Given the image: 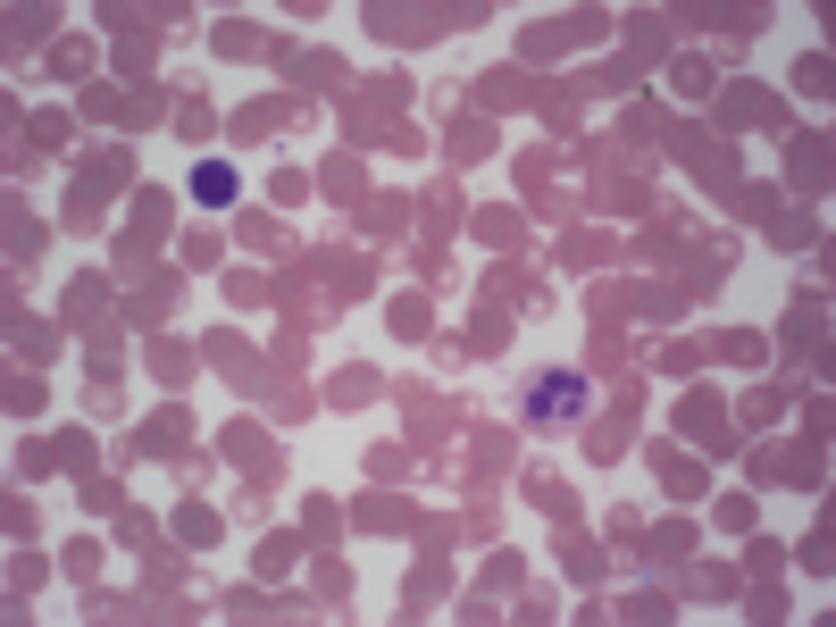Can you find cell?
Here are the masks:
<instances>
[{
    "mask_svg": "<svg viewBox=\"0 0 836 627\" xmlns=\"http://www.w3.org/2000/svg\"><path fill=\"white\" fill-rule=\"evenodd\" d=\"M719 126H728V134H745V126L786 134V101H778V92H761V84H728V92H719Z\"/></svg>",
    "mask_w": 836,
    "mask_h": 627,
    "instance_id": "1",
    "label": "cell"
},
{
    "mask_svg": "<svg viewBox=\"0 0 836 627\" xmlns=\"http://www.w3.org/2000/svg\"><path fill=\"white\" fill-rule=\"evenodd\" d=\"M786 176H795V193H828V143L786 134Z\"/></svg>",
    "mask_w": 836,
    "mask_h": 627,
    "instance_id": "2",
    "label": "cell"
},
{
    "mask_svg": "<svg viewBox=\"0 0 836 627\" xmlns=\"http://www.w3.org/2000/svg\"><path fill=\"white\" fill-rule=\"evenodd\" d=\"M577 410H586V385L577 377H544L536 385V418H577Z\"/></svg>",
    "mask_w": 836,
    "mask_h": 627,
    "instance_id": "3",
    "label": "cell"
},
{
    "mask_svg": "<svg viewBox=\"0 0 836 627\" xmlns=\"http://www.w3.org/2000/svg\"><path fill=\"white\" fill-rule=\"evenodd\" d=\"M193 201L226 209V201H235V168H226V159H201V168H193Z\"/></svg>",
    "mask_w": 836,
    "mask_h": 627,
    "instance_id": "4",
    "label": "cell"
},
{
    "mask_svg": "<svg viewBox=\"0 0 836 627\" xmlns=\"http://www.w3.org/2000/svg\"><path fill=\"white\" fill-rule=\"evenodd\" d=\"M176 536L184 544H218V510H209V502H184L176 510Z\"/></svg>",
    "mask_w": 836,
    "mask_h": 627,
    "instance_id": "5",
    "label": "cell"
},
{
    "mask_svg": "<svg viewBox=\"0 0 836 627\" xmlns=\"http://www.w3.org/2000/svg\"><path fill=\"white\" fill-rule=\"evenodd\" d=\"M811 343H820V310H811V301H795V310H786V352H811Z\"/></svg>",
    "mask_w": 836,
    "mask_h": 627,
    "instance_id": "6",
    "label": "cell"
},
{
    "mask_svg": "<svg viewBox=\"0 0 836 627\" xmlns=\"http://www.w3.org/2000/svg\"><path fill=\"white\" fill-rule=\"evenodd\" d=\"M393 335H427V301H418V293L393 301Z\"/></svg>",
    "mask_w": 836,
    "mask_h": 627,
    "instance_id": "7",
    "label": "cell"
},
{
    "mask_svg": "<svg viewBox=\"0 0 836 627\" xmlns=\"http://www.w3.org/2000/svg\"><path fill=\"white\" fill-rule=\"evenodd\" d=\"M795 84H803V92H820V101H828V59H820V51H803V59H795Z\"/></svg>",
    "mask_w": 836,
    "mask_h": 627,
    "instance_id": "8",
    "label": "cell"
},
{
    "mask_svg": "<svg viewBox=\"0 0 836 627\" xmlns=\"http://www.w3.org/2000/svg\"><path fill=\"white\" fill-rule=\"evenodd\" d=\"M293 569V536H268L260 544V577H285Z\"/></svg>",
    "mask_w": 836,
    "mask_h": 627,
    "instance_id": "9",
    "label": "cell"
},
{
    "mask_svg": "<svg viewBox=\"0 0 836 627\" xmlns=\"http://www.w3.org/2000/svg\"><path fill=\"white\" fill-rule=\"evenodd\" d=\"M661 477H669V494H703V469H694V460H661Z\"/></svg>",
    "mask_w": 836,
    "mask_h": 627,
    "instance_id": "10",
    "label": "cell"
},
{
    "mask_svg": "<svg viewBox=\"0 0 836 627\" xmlns=\"http://www.w3.org/2000/svg\"><path fill=\"white\" fill-rule=\"evenodd\" d=\"M9 410L34 418V410H42V385H34V377H9Z\"/></svg>",
    "mask_w": 836,
    "mask_h": 627,
    "instance_id": "11",
    "label": "cell"
},
{
    "mask_svg": "<svg viewBox=\"0 0 836 627\" xmlns=\"http://www.w3.org/2000/svg\"><path fill=\"white\" fill-rule=\"evenodd\" d=\"M669 76H678V92H711V67H703V59H678Z\"/></svg>",
    "mask_w": 836,
    "mask_h": 627,
    "instance_id": "12",
    "label": "cell"
},
{
    "mask_svg": "<svg viewBox=\"0 0 836 627\" xmlns=\"http://www.w3.org/2000/svg\"><path fill=\"white\" fill-rule=\"evenodd\" d=\"M719 527H728V536H753V502H719Z\"/></svg>",
    "mask_w": 836,
    "mask_h": 627,
    "instance_id": "13",
    "label": "cell"
},
{
    "mask_svg": "<svg viewBox=\"0 0 836 627\" xmlns=\"http://www.w3.org/2000/svg\"><path fill=\"white\" fill-rule=\"evenodd\" d=\"M327 193H343V201L360 193V168H352V159H335V168H327Z\"/></svg>",
    "mask_w": 836,
    "mask_h": 627,
    "instance_id": "14",
    "label": "cell"
}]
</instances>
